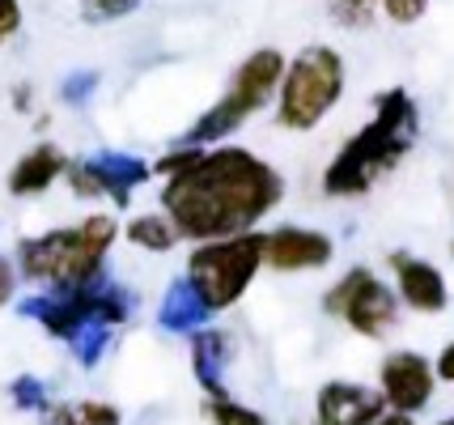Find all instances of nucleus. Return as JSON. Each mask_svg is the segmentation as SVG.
Wrapping results in <instances>:
<instances>
[{"instance_id": "f257e3e1", "label": "nucleus", "mask_w": 454, "mask_h": 425, "mask_svg": "<svg viewBox=\"0 0 454 425\" xmlns=\"http://www.w3.org/2000/svg\"><path fill=\"white\" fill-rule=\"evenodd\" d=\"M285 196L277 166L238 145L196 149V158L161 183V209L175 222L178 239L221 243L251 234Z\"/></svg>"}, {"instance_id": "f03ea898", "label": "nucleus", "mask_w": 454, "mask_h": 425, "mask_svg": "<svg viewBox=\"0 0 454 425\" xmlns=\"http://www.w3.org/2000/svg\"><path fill=\"white\" fill-rule=\"evenodd\" d=\"M416 141V102L408 90H387L374 102V120L365 123L348 145L340 149L332 166L323 170V192L327 196H365L387 170L403 162V153Z\"/></svg>"}, {"instance_id": "7ed1b4c3", "label": "nucleus", "mask_w": 454, "mask_h": 425, "mask_svg": "<svg viewBox=\"0 0 454 425\" xmlns=\"http://www.w3.org/2000/svg\"><path fill=\"white\" fill-rule=\"evenodd\" d=\"M119 239V222L111 213H90L77 225H59L18 243V268L26 281L47 285L43 294H73L85 285H98L106 251Z\"/></svg>"}, {"instance_id": "20e7f679", "label": "nucleus", "mask_w": 454, "mask_h": 425, "mask_svg": "<svg viewBox=\"0 0 454 425\" xmlns=\"http://www.w3.org/2000/svg\"><path fill=\"white\" fill-rule=\"evenodd\" d=\"M344 56L327 43H315L285 60V77L277 90V123L285 132H310L336 111L344 98Z\"/></svg>"}, {"instance_id": "39448f33", "label": "nucleus", "mask_w": 454, "mask_h": 425, "mask_svg": "<svg viewBox=\"0 0 454 425\" xmlns=\"http://www.w3.org/2000/svg\"><path fill=\"white\" fill-rule=\"evenodd\" d=\"M280 77H285V56H280L277 47H259V51H251L247 60L238 64V73L230 77V90L217 98V106L204 111V115L187 128L183 145L208 149V145L225 141L230 132H238L251 115H259L268 102L277 98Z\"/></svg>"}, {"instance_id": "423d86ee", "label": "nucleus", "mask_w": 454, "mask_h": 425, "mask_svg": "<svg viewBox=\"0 0 454 425\" xmlns=\"http://www.w3.org/2000/svg\"><path fill=\"white\" fill-rule=\"evenodd\" d=\"M259 268H263V230L221 239V243H200L187 256V289L196 294L208 315L230 311L251 289Z\"/></svg>"}, {"instance_id": "0eeeda50", "label": "nucleus", "mask_w": 454, "mask_h": 425, "mask_svg": "<svg viewBox=\"0 0 454 425\" xmlns=\"http://www.w3.org/2000/svg\"><path fill=\"white\" fill-rule=\"evenodd\" d=\"M323 311L336 315L344 324L353 327L356 336L365 341H382L391 327H395L399 315V298L391 294V285L374 277L370 268H348L323 298Z\"/></svg>"}, {"instance_id": "6e6552de", "label": "nucleus", "mask_w": 454, "mask_h": 425, "mask_svg": "<svg viewBox=\"0 0 454 425\" xmlns=\"http://www.w3.org/2000/svg\"><path fill=\"white\" fill-rule=\"evenodd\" d=\"M153 170L132 158V153H90V158H77V162H68L64 170V179L68 187L77 192L81 201H111V204H123L132 201V187L149 179Z\"/></svg>"}, {"instance_id": "1a4fd4ad", "label": "nucleus", "mask_w": 454, "mask_h": 425, "mask_svg": "<svg viewBox=\"0 0 454 425\" xmlns=\"http://www.w3.org/2000/svg\"><path fill=\"white\" fill-rule=\"evenodd\" d=\"M434 362H425L420 353L412 349H403V353H391L382 370H378V396H382V405L391 408V413H408L416 417L420 408L434 400Z\"/></svg>"}, {"instance_id": "9d476101", "label": "nucleus", "mask_w": 454, "mask_h": 425, "mask_svg": "<svg viewBox=\"0 0 454 425\" xmlns=\"http://www.w3.org/2000/svg\"><path fill=\"white\" fill-rule=\"evenodd\" d=\"M332 256H336V243L323 230L280 225L263 234V268L272 272H315V268H327Z\"/></svg>"}, {"instance_id": "9b49d317", "label": "nucleus", "mask_w": 454, "mask_h": 425, "mask_svg": "<svg viewBox=\"0 0 454 425\" xmlns=\"http://www.w3.org/2000/svg\"><path fill=\"white\" fill-rule=\"evenodd\" d=\"M387 413L382 396L365 383L332 379L315 396V425H374Z\"/></svg>"}, {"instance_id": "f8f14e48", "label": "nucleus", "mask_w": 454, "mask_h": 425, "mask_svg": "<svg viewBox=\"0 0 454 425\" xmlns=\"http://www.w3.org/2000/svg\"><path fill=\"white\" fill-rule=\"evenodd\" d=\"M391 268H395L399 303H408L416 315H442V311L450 306L446 277H442L429 260H416L408 251H395V256H391Z\"/></svg>"}, {"instance_id": "ddd939ff", "label": "nucleus", "mask_w": 454, "mask_h": 425, "mask_svg": "<svg viewBox=\"0 0 454 425\" xmlns=\"http://www.w3.org/2000/svg\"><path fill=\"white\" fill-rule=\"evenodd\" d=\"M64 170H68V153H64L59 145H51V141L35 145V149L21 153L18 162H13V170H9V196H18V201L43 196Z\"/></svg>"}, {"instance_id": "4468645a", "label": "nucleus", "mask_w": 454, "mask_h": 425, "mask_svg": "<svg viewBox=\"0 0 454 425\" xmlns=\"http://www.w3.org/2000/svg\"><path fill=\"white\" fill-rule=\"evenodd\" d=\"M234 362V341L221 327H200L192 336V366L208 400H225V370Z\"/></svg>"}, {"instance_id": "2eb2a0df", "label": "nucleus", "mask_w": 454, "mask_h": 425, "mask_svg": "<svg viewBox=\"0 0 454 425\" xmlns=\"http://www.w3.org/2000/svg\"><path fill=\"white\" fill-rule=\"evenodd\" d=\"M128 239H132V247H140V251L161 256V251H175L178 247V230L166 213H140V217L128 222Z\"/></svg>"}, {"instance_id": "dca6fc26", "label": "nucleus", "mask_w": 454, "mask_h": 425, "mask_svg": "<svg viewBox=\"0 0 454 425\" xmlns=\"http://www.w3.org/2000/svg\"><path fill=\"white\" fill-rule=\"evenodd\" d=\"M208 319V311L200 306V298L187 289V281H175L170 285V294H166V303H161V327L166 332H192Z\"/></svg>"}, {"instance_id": "f3484780", "label": "nucleus", "mask_w": 454, "mask_h": 425, "mask_svg": "<svg viewBox=\"0 0 454 425\" xmlns=\"http://www.w3.org/2000/svg\"><path fill=\"white\" fill-rule=\"evenodd\" d=\"M43 421L47 425H119L123 417H119L115 405H102V400H64V405H47V413H43Z\"/></svg>"}, {"instance_id": "a211bd4d", "label": "nucleus", "mask_w": 454, "mask_h": 425, "mask_svg": "<svg viewBox=\"0 0 454 425\" xmlns=\"http://www.w3.org/2000/svg\"><path fill=\"white\" fill-rule=\"evenodd\" d=\"M208 421L213 425H268V417L225 396V400H208Z\"/></svg>"}, {"instance_id": "6ab92c4d", "label": "nucleus", "mask_w": 454, "mask_h": 425, "mask_svg": "<svg viewBox=\"0 0 454 425\" xmlns=\"http://www.w3.org/2000/svg\"><path fill=\"white\" fill-rule=\"evenodd\" d=\"M106 341H111V327H106V324H85L68 344H73V353H77L81 366H94L102 358Z\"/></svg>"}, {"instance_id": "aec40b11", "label": "nucleus", "mask_w": 454, "mask_h": 425, "mask_svg": "<svg viewBox=\"0 0 454 425\" xmlns=\"http://www.w3.org/2000/svg\"><path fill=\"white\" fill-rule=\"evenodd\" d=\"M9 396H13V405L18 408H35V413H47V387H43V379H35V374H21V379H13V387H9Z\"/></svg>"}, {"instance_id": "412c9836", "label": "nucleus", "mask_w": 454, "mask_h": 425, "mask_svg": "<svg viewBox=\"0 0 454 425\" xmlns=\"http://www.w3.org/2000/svg\"><path fill=\"white\" fill-rule=\"evenodd\" d=\"M137 4L140 0H85L81 9H85L90 21H119V18H128Z\"/></svg>"}, {"instance_id": "4be33fe9", "label": "nucleus", "mask_w": 454, "mask_h": 425, "mask_svg": "<svg viewBox=\"0 0 454 425\" xmlns=\"http://www.w3.org/2000/svg\"><path fill=\"white\" fill-rule=\"evenodd\" d=\"M425 9H429V0H382V13H387V21H395V26L420 21Z\"/></svg>"}, {"instance_id": "5701e85b", "label": "nucleus", "mask_w": 454, "mask_h": 425, "mask_svg": "<svg viewBox=\"0 0 454 425\" xmlns=\"http://www.w3.org/2000/svg\"><path fill=\"white\" fill-rule=\"evenodd\" d=\"M21 21H26V13H21V0H0V47L18 39Z\"/></svg>"}, {"instance_id": "b1692460", "label": "nucleus", "mask_w": 454, "mask_h": 425, "mask_svg": "<svg viewBox=\"0 0 454 425\" xmlns=\"http://www.w3.org/2000/svg\"><path fill=\"white\" fill-rule=\"evenodd\" d=\"M13 294H18V268L9 256H0V306L13 303Z\"/></svg>"}, {"instance_id": "393cba45", "label": "nucleus", "mask_w": 454, "mask_h": 425, "mask_svg": "<svg viewBox=\"0 0 454 425\" xmlns=\"http://www.w3.org/2000/svg\"><path fill=\"white\" fill-rule=\"evenodd\" d=\"M94 82H98L94 73H77V77H68V82H64V98H68V102H85V98H90V90H94Z\"/></svg>"}, {"instance_id": "a878e982", "label": "nucleus", "mask_w": 454, "mask_h": 425, "mask_svg": "<svg viewBox=\"0 0 454 425\" xmlns=\"http://www.w3.org/2000/svg\"><path fill=\"white\" fill-rule=\"evenodd\" d=\"M434 379H442V383H454V341L437 353V362H434Z\"/></svg>"}, {"instance_id": "bb28decb", "label": "nucleus", "mask_w": 454, "mask_h": 425, "mask_svg": "<svg viewBox=\"0 0 454 425\" xmlns=\"http://www.w3.org/2000/svg\"><path fill=\"white\" fill-rule=\"evenodd\" d=\"M374 425H416V417H408V413H391V408H387Z\"/></svg>"}, {"instance_id": "cd10ccee", "label": "nucleus", "mask_w": 454, "mask_h": 425, "mask_svg": "<svg viewBox=\"0 0 454 425\" xmlns=\"http://www.w3.org/2000/svg\"><path fill=\"white\" fill-rule=\"evenodd\" d=\"M344 4H353V9H370L374 0H344Z\"/></svg>"}, {"instance_id": "c85d7f7f", "label": "nucleus", "mask_w": 454, "mask_h": 425, "mask_svg": "<svg viewBox=\"0 0 454 425\" xmlns=\"http://www.w3.org/2000/svg\"><path fill=\"white\" fill-rule=\"evenodd\" d=\"M437 425H454V417H442V421H437Z\"/></svg>"}, {"instance_id": "c756f323", "label": "nucleus", "mask_w": 454, "mask_h": 425, "mask_svg": "<svg viewBox=\"0 0 454 425\" xmlns=\"http://www.w3.org/2000/svg\"><path fill=\"white\" fill-rule=\"evenodd\" d=\"M450 256H454V243H450Z\"/></svg>"}]
</instances>
